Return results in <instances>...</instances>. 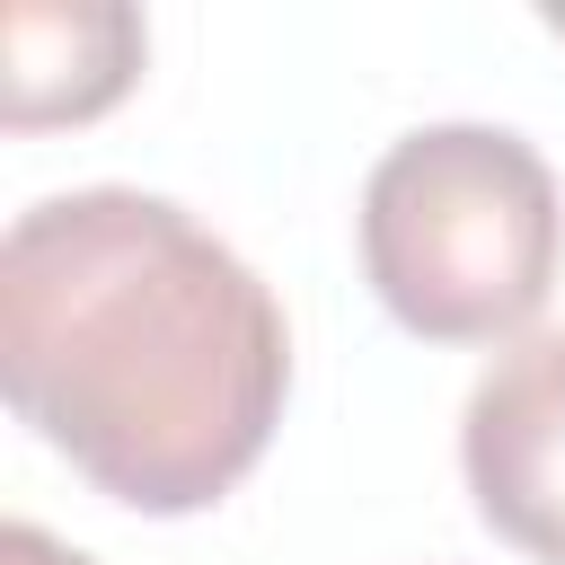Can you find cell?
<instances>
[{"label": "cell", "instance_id": "cell-1", "mask_svg": "<svg viewBox=\"0 0 565 565\" xmlns=\"http://www.w3.org/2000/svg\"><path fill=\"white\" fill-rule=\"evenodd\" d=\"M0 388L106 503L177 521L265 459L291 327L185 203L79 185L26 203L0 238Z\"/></svg>", "mask_w": 565, "mask_h": 565}, {"label": "cell", "instance_id": "cell-2", "mask_svg": "<svg viewBox=\"0 0 565 565\" xmlns=\"http://www.w3.org/2000/svg\"><path fill=\"white\" fill-rule=\"evenodd\" d=\"M362 282L424 344H521L565 256L547 159L503 124H424L362 177Z\"/></svg>", "mask_w": 565, "mask_h": 565}, {"label": "cell", "instance_id": "cell-3", "mask_svg": "<svg viewBox=\"0 0 565 565\" xmlns=\"http://www.w3.org/2000/svg\"><path fill=\"white\" fill-rule=\"evenodd\" d=\"M477 521L530 565H565V327L503 344L459 415Z\"/></svg>", "mask_w": 565, "mask_h": 565}, {"label": "cell", "instance_id": "cell-4", "mask_svg": "<svg viewBox=\"0 0 565 565\" xmlns=\"http://www.w3.org/2000/svg\"><path fill=\"white\" fill-rule=\"evenodd\" d=\"M150 62V26L124 0H18L0 9V124L53 132L106 115Z\"/></svg>", "mask_w": 565, "mask_h": 565}, {"label": "cell", "instance_id": "cell-5", "mask_svg": "<svg viewBox=\"0 0 565 565\" xmlns=\"http://www.w3.org/2000/svg\"><path fill=\"white\" fill-rule=\"evenodd\" d=\"M0 565H97L88 547H62L53 530H35V521H9L0 530Z\"/></svg>", "mask_w": 565, "mask_h": 565}, {"label": "cell", "instance_id": "cell-6", "mask_svg": "<svg viewBox=\"0 0 565 565\" xmlns=\"http://www.w3.org/2000/svg\"><path fill=\"white\" fill-rule=\"evenodd\" d=\"M547 35H556V44H565V9H547Z\"/></svg>", "mask_w": 565, "mask_h": 565}]
</instances>
